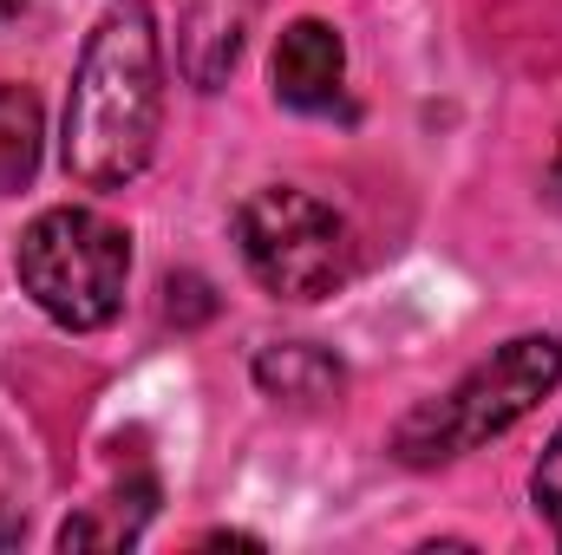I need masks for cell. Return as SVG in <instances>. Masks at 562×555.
<instances>
[{
    "label": "cell",
    "mask_w": 562,
    "mask_h": 555,
    "mask_svg": "<svg viewBox=\"0 0 562 555\" xmlns=\"http://www.w3.org/2000/svg\"><path fill=\"white\" fill-rule=\"evenodd\" d=\"M236 249L276 301H321L353 275L347 216L294 183H269L236 209Z\"/></svg>",
    "instance_id": "obj_4"
},
{
    "label": "cell",
    "mask_w": 562,
    "mask_h": 555,
    "mask_svg": "<svg viewBox=\"0 0 562 555\" xmlns=\"http://www.w3.org/2000/svg\"><path fill=\"white\" fill-rule=\"evenodd\" d=\"M557 177H562V150H557Z\"/></svg>",
    "instance_id": "obj_11"
},
{
    "label": "cell",
    "mask_w": 562,
    "mask_h": 555,
    "mask_svg": "<svg viewBox=\"0 0 562 555\" xmlns=\"http://www.w3.org/2000/svg\"><path fill=\"white\" fill-rule=\"evenodd\" d=\"M40 150H46V118H40V99H33L26 86H0V196L33 183Z\"/></svg>",
    "instance_id": "obj_8"
},
{
    "label": "cell",
    "mask_w": 562,
    "mask_h": 555,
    "mask_svg": "<svg viewBox=\"0 0 562 555\" xmlns=\"http://www.w3.org/2000/svg\"><path fill=\"white\" fill-rule=\"evenodd\" d=\"M157 132H164V39L157 13L144 0H125L92 26L79 53L59 157L72 183L125 190L132 177H144Z\"/></svg>",
    "instance_id": "obj_1"
},
{
    "label": "cell",
    "mask_w": 562,
    "mask_h": 555,
    "mask_svg": "<svg viewBox=\"0 0 562 555\" xmlns=\"http://www.w3.org/2000/svg\"><path fill=\"white\" fill-rule=\"evenodd\" d=\"M13 275L20 294L66 333H99L119 320L125 307V281H132V236L79 203L40 209L20 242H13Z\"/></svg>",
    "instance_id": "obj_3"
},
{
    "label": "cell",
    "mask_w": 562,
    "mask_h": 555,
    "mask_svg": "<svg viewBox=\"0 0 562 555\" xmlns=\"http://www.w3.org/2000/svg\"><path fill=\"white\" fill-rule=\"evenodd\" d=\"M249 373H256V386H262L276 406H327V399H340V386H347V366H340L327 347H314V340L262 347Z\"/></svg>",
    "instance_id": "obj_7"
},
{
    "label": "cell",
    "mask_w": 562,
    "mask_h": 555,
    "mask_svg": "<svg viewBox=\"0 0 562 555\" xmlns=\"http://www.w3.org/2000/svg\"><path fill=\"white\" fill-rule=\"evenodd\" d=\"M249 13L256 0H190L183 13V39H177V66L196 92H216L243 53V33H249Z\"/></svg>",
    "instance_id": "obj_6"
},
{
    "label": "cell",
    "mask_w": 562,
    "mask_h": 555,
    "mask_svg": "<svg viewBox=\"0 0 562 555\" xmlns=\"http://www.w3.org/2000/svg\"><path fill=\"white\" fill-rule=\"evenodd\" d=\"M562 386V340L550 333H524V340H504L491 360H477L458 386H445L438 399H425L393 424V457L431 471V464H451L491 438H504L517 418H530L550 393Z\"/></svg>",
    "instance_id": "obj_2"
},
{
    "label": "cell",
    "mask_w": 562,
    "mask_h": 555,
    "mask_svg": "<svg viewBox=\"0 0 562 555\" xmlns=\"http://www.w3.org/2000/svg\"><path fill=\"white\" fill-rule=\"evenodd\" d=\"M530 497H537V517L550 523V536L562 543V424H557V438L543 444L537 471H530Z\"/></svg>",
    "instance_id": "obj_9"
},
{
    "label": "cell",
    "mask_w": 562,
    "mask_h": 555,
    "mask_svg": "<svg viewBox=\"0 0 562 555\" xmlns=\"http://www.w3.org/2000/svg\"><path fill=\"white\" fill-rule=\"evenodd\" d=\"M269 79L288 112H334L340 86H347V39L314 13L288 20L276 39V59H269Z\"/></svg>",
    "instance_id": "obj_5"
},
{
    "label": "cell",
    "mask_w": 562,
    "mask_h": 555,
    "mask_svg": "<svg viewBox=\"0 0 562 555\" xmlns=\"http://www.w3.org/2000/svg\"><path fill=\"white\" fill-rule=\"evenodd\" d=\"M20 7H26V0H0V26H7V20H13Z\"/></svg>",
    "instance_id": "obj_10"
}]
</instances>
